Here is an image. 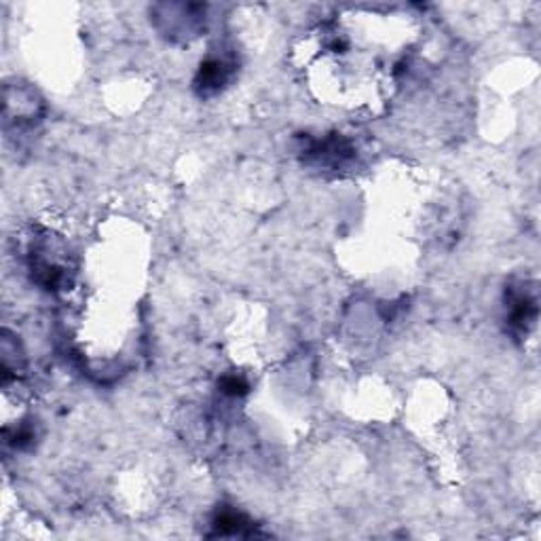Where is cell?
<instances>
[{
    "label": "cell",
    "instance_id": "cell-1",
    "mask_svg": "<svg viewBox=\"0 0 541 541\" xmlns=\"http://www.w3.org/2000/svg\"><path fill=\"white\" fill-rule=\"evenodd\" d=\"M369 22L370 16L337 17L303 45L313 87L334 104L372 109L396 91L406 66L400 47L409 41L402 35H372Z\"/></svg>",
    "mask_w": 541,
    "mask_h": 541
},
{
    "label": "cell",
    "instance_id": "cell-2",
    "mask_svg": "<svg viewBox=\"0 0 541 541\" xmlns=\"http://www.w3.org/2000/svg\"><path fill=\"white\" fill-rule=\"evenodd\" d=\"M233 68H235V62L226 56H212L203 62L202 70H199L197 77V87L203 93H212L218 91L220 87H224L229 83V78L233 75Z\"/></svg>",
    "mask_w": 541,
    "mask_h": 541
},
{
    "label": "cell",
    "instance_id": "cell-3",
    "mask_svg": "<svg viewBox=\"0 0 541 541\" xmlns=\"http://www.w3.org/2000/svg\"><path fill=\"white\" fill-rule=\"evenodd\" d=\"M213 526H216L218 536H244L250 523L242 516V514L226 512L223 516L216 518V525Z\"/></svg>",
    "mask_w": 541,
    "mask_h": 541
}]
</instances>
